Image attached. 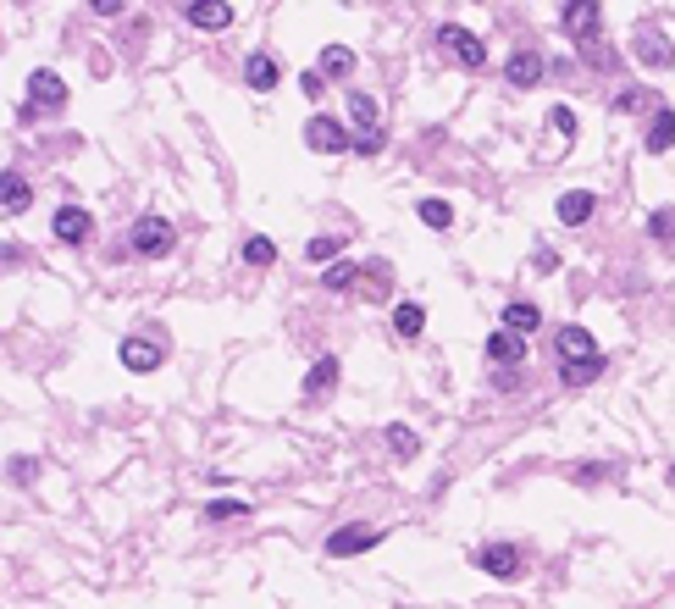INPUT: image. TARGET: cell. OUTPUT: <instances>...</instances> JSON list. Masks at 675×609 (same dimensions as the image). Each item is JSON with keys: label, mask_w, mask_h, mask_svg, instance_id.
Returning <instances> with one entry per match:
<instances>
[{"label": "cell", "mask_w": 675, "mask_h": 609, "mask_svg": "<svg viewBox=\"0 0 675 609\" xmlns=\"http://www.w3.org/2000/svg\"><path fill=\"white\" fill-rule=\"evenodd\" d=\"M438 45L443 50H449V56L454 61H460V67H482V61H487V50H482V39H476V34H465V28H454V23H443L438 28Z\"/></svg>", "instance_id": "obj_1"}, {"label": "cell", "mask_w": 675, "mask_h": 609, "mask_svg": "<svg viewBox=\"0 0 675 609\" xmlns=\"http://www.w3.org/2000/svg\"><path fill=\"white\" fill-rule=\"evenodd\" d=\"M133 250L139 255H166L172 250V222H166V216H139V222H133Z\"/></svg>", "instance_id": "obj_2"}, {"label": "cell", "mask_w": 675, "mask_h": 609, "mask_svg": "<svg viewBox=\"0 0 675 609\" xmlns=\"http://www.w3.org/2000/svg\"><path fill=\"white\" fill-rule=\"evenodd\" d=\"M56 106H67V84H61L56 72L39 67L34 78H28V111H56Z\"/></svg>", "instance_id": "obj_3"}, {"label": "cell", "mask_w": 675, "mask_h": 609, "mask_svg": "<svg viewBox=\"0 0 675 609\" xmlns=\"http://www.w3.org/2000/svg\"><path fill=\"white\" fill-rule=\"evenodd\" d=\"M559 355H565V366H587V360H598V344L587 327H559Z\"/></svg>", "instance_id": "obj_4"}, {"label": "cell", "mask_w": 675, "mask_h": 609, "mask_svg": "<svg viewBox=\"0 0 675 609\" xmlns=\"http://www.w3.org/2000/svg\"><path fill=\"white\" fill-rule=\"evenodd\" d=\"M305 144H310V150H327V156H338V150L349 144V133L338 128V122H327V117H310V122H305Z\"/></svg>", "instance_id": "obj_5"}, {"label": "cell", "mask_w": 675, "mask_h": 609, "mask_svg": "<svg viewBox=\"0 0 675 609\" xmlns=\"http://www.w3.org/2000/svg\"><path fill=\"white\" fill-rule=\"evenodd\" d=\"M504 78H510L515 89H532L537 78H543V56H537V50H515L510 67H504Z\"/></svg>", "instance_id": "obj_6"}, {"label": "cell", "mask_w": 675, "mask_h": 609, "mask_svg": "<svg viewBox=\"0 0 675 609\" xmlns=\"http://www.w3.org/2000/svg\"><path fill=\"white\" fill-rule=\"evenodd\" d=\"M50 227H56L61 244H83V239H89V211H78V205H61Z\"/></svg>", "instance_id": "obj_7"}, {"label": "cell", "mask_w": 675, "mask_h": 609, "mask_svg": "<svg viewBox=\"0 0 675 609\" xmlns=\"http://www.w3.org/2000/svg\"><path fill=\"white\" fill-rule=\"evenodd\" d=\"M244 78H249V89H277V78H283V67H277V56H266V50H255V56L244 61Z\"/></svg>", "instance_id": "obj_8"}, {"label": "cell", "mask_w": 675, "mask_h": 609, "mask_svg": "<svg viewBox=\"0 0 675 609\" xmlns=\"http://www.w3.org/2000/svg\"><path fill=\"white\" fill-rule=\"evenodd\" d=\"M161 355H166V349L144 344V338H128V344H122V366H128V371H155V366H161Z\"/></svg>", "instance_id": "obj_9"}, {"label": "cell", "mask_w": 675, "mask_h": 609, "mask_svg": "<svg viewBox=\"0 0 675 609\" xmlns=\"http://www.w3.org/2000/svg\"><path fill=\"white\" fill-rule=\"evenodd\" d=\"M183 17H189L194 28H205V34H216V28L233 23V6H205V0H194V6H183Z\"/></svg>", "instance_id": "obj_10"}, {"label": "cell", "mask_w": 675, "mask_h": 609, "mask_svg": "<svg viewBox=\"0 0 675 609\" xmlns=\"http://www.w3.org/2000/svg\"><path fill=\"white\" fill-rule=\"evenodd\" d=\"M593 194H587V189H570V194H559V222H565V227H581V222H587V216H593Z\"/></svg>", "instance_id": "obj_11"}, {"label": "cell", "mask_w": 675, "mask_h": 609, "mask_svg": "<svg viewBox=\"0 0 675 609\" xmlns=\"http://www.w3.org/2000/svg\"><path fill=\"white\" fill-rule=\"evenodd\" d=\"M377 543V532H366V526H344V532H332L327 538V554H355V549H371Z\"/></svg>", "instance_id": "obj_12"}, {"label": "cell", "mask_w": 675, "mask_h": 609, "mask_svg": "<svg viewBox=\"0 0 675 609\" xmlns=\"http://www.w3.org/2000/svg\"><path fill=\"white\" fill-rule=\"evenodd\" d=\"M0 205L6 211H28V183L17 172H0Z\"/></svg>", "instance_id": "obj_13"}, {"label": "cell", "mask_w": 675, "mask_h": 609, "mask_svg": "<svg viewBox=\"0 0 675 609\" xmlns=\"http://www.w3.org/2000/svg\"><path fill=\"white\" fill-rule=\"evenodd\" d=\"M421 327H427V311H421V305H393V333L399 338H415Z\"/></svg>", "instance_id": "obj_14"}, {"label": "cell", "mask_w": 675, "mask_h": 609, "mask_svg": "<svg viewBox=\"0 0 675 609\" xmlns=\"http://www.w3.org/2000/svg\"><path fill=\"white\" fill-rule=\"evenodd\" d=\"M521 338H515V333H493V338H487V360H504V366H515V360H521Z\"/></svg>", "instance_id": "obj_15"}, {"label": "cell", "mask_w": 675, "mask_h": 609, "mask_svg": "<svg viewBox=\"0 0 675 609\" xmlns=\"http://www.w3.org/2000/svg\"><path fill=\"white\" fill-rule=\"evenodd\" d=\"M476 565H482V571H498V576H515V571H521L515 549H482V554H476Z\"/></svg>", "instance_id": "obj_16"}, {"label": "cell", "mask_w": 675, "mask_h": 609, "mask_svg": "<svg viewBox=\"0 0 675 609\" xmlns=\"http://www.w3.org/2000/svg\"><path fill=\"white\" fill-rule=\"evenodd\" d=\"M349 117H355L360 133H366V128L382 133V128H377V100H371V95H349Z\"/></svg>", "instance_id": "obj_17"}, {"label": "cell", "mask_w": 675, "mask_h": 609, "mask_svg": "<svg viewBox=\"0 0 675 609\" xmlns=\"http://www.w3.org/2000/svg\"><path fill=\"white\" fill-rule=\"evenodd\" d=\"M332 377H338V360H316V366H310V377H305V394H327L332 388Z\"/></svg>", "instance_id": "obj_18"}, {"label": "cell", "mask_w": 675, "mask_h": 609, "mask_svg": "<svg viewBox=\"0 0 675 609\" xmlns=\"http://www.w3.org/2000/svg\"><path fill=\"white\" fill-rule=\"evenodd\" d=\"M537 322H543V316H537V305H521V299L504 311V327H515V333H532Z\"/></svg>", "instance_id": "obj_19"}, {"label": "cell", "mask_w": 675, "mask_h": 609, "mask_svg": "<svg viewBox=\"0 0 675 609\" xmlns=\"http://www.w3.org/2000/svg\"><path fill=\"white\" fill-rule=\"evenodd\" d=\"M321 67H327V72H332V78H344V72H349V67H355V56H349V50H344V45H332V50H321Z\"/></svg>", "instance_id": "obj_20"}, {"label": "cell", "mask_w": 675, "mask_h": 609, "mask_svg": "<svg viewBox=\"0 0 675 609\" xmlns=\"http://www.w3.org/2000/svg\"><path fill=\"white\" fill-rule=\"evenodd\" d=\"M272 255H277L272 239H261V233H255V239H244V261H249V266H266Z\"/></svg>", "instance_id": "obj_21"}, {"label": "cell", "mask_w": 675, "mask_h": 609, "mask_svg": "<svg viewBox=\"0 0 675 609\" xmlns=\"http://www.w3.org/2000/svg\"><path fill=\"white\" fill-rule=\"evenodd\" d=\"M421 222H427V227H449L454 211H449L443 200H421Z\"/></svg>", "instance_id": "obj_22"}, {"label": "cell", "mask_w": 675, "mask_h": 609, "mask_svg": "<svg viewBox=\"0 0 675 609\" xmlns=\"http://www.w3.org/2000/svg\"><path fill=\"white\" fill-rule=\"evenodd\" d=\"M338 250H344V239H310V250H305V255L321 266V261H338Z\"/></svg>", "instance_id": "obj_23"}, {"label": "cell", "mask_w": 675, "mask_h": 609, "mask_svg": "<svg viewBox=\"0 0 675 609\" xmlns=\"http://www.w3.org/2000/svg\"><path fill=\"white\" fill-rule=\"evenodd\" d=\"M670 139H675V111H664V117H659V128L648 133V150H664Z\"/></svg>", "instance_id": "obj_24"}, {"label": "cell", "mask_w": 675, "mask_h": 609, "mask_svg": "<svg viewBox=\"0 0 675 609\" xmlns=\"http://www.w3.org/2000/svg\"><path fill=\"white\" fill-rule=\"evenodd\" d=\"M388 449L393 454H415V449H421V438H415V432H404V427H393L388 432Z\"/></svg>", "instance_id": "obj_25"}, {"label": "cell", "mask_w": 675, "mask_h": 609, "mask_svg": "<svg viewBox=\"0 0 675 609\" xmlns=\"http://www.w3.org/2000/svg\"><path fill=\"white\" fill-rule=\"evenodd\" d=\"M205 515H211V521H227V515H244V504H238V499H216Z\"/></svg>", "instance_id": "obj_26"}, {"label": "cell", "mask_w": 675, "mask_h": 609, "mask_svg": "<svg viewBox=\"0 0 675 609\" xmlns=\"http://www.w3.org/2000/svg\"><path fill=\"white\" fill-rule=\"evenodd\" d=\"M565 17H570V23H576V28H587V23H593V17H598V6H565Z\"/></svg>", "instance_id": "obj_27"}, {"label": "cell", "mask_w": 675, "mask_h": 609, "mask_svg": "<svg viewBox=\"0 0 675 609\" xmlns=\"http://www.w3.org/2000/svg\"><path fill=\"white\" fill-rule=\"evenodd\" d=\"M349 283H355V266H332L327 272V288H349Z\"/></svg>", "instance_id": "obj_28"}, {"label": "cell", "mask_w": 675, "mask_h": 609, "mask_svg": "<svg viewBox=\"0 0 675 609\" xmlns=\"http://www.w3.org/2000/svg\"><path fill=\"white\" fill-rule=\"evenodd\" d=\"M631 106H653V95H642V89H631V95H620V111H631Z\"/></svg>", "instance_id": "obj_29"}, {"label": "cell", "mask_w": 675, "mask_h": 609, "mask_svg": "<svg viewBox=\"0 0 675 609\" xmlns=\"http://www.w3.org/2000/svg\"><path fill=\"white\" fill-rule=\"evenodd\" d=\"M554 128H559V133H576V117H570V106L554 111Z\"/></svg>", "instance_id": "obj_30"}, {"label": "cell", "mask_w": 675, "mask_h": 609, "mask_svg": "<svg viewBox=\"0 0 675 609\" xmlns=\"http://www.w3.org/2000/svg\"><path fill=\"white\" fill-rule=\"evenodd\" d=\"M653 233H675V216H653Z\"/></svg>", "instance_id": "obj_31"}, {"label": "cell", "mask_w": 675, "mask_h": 609, "mask_svg": "<svg viewBox=\"0 0 675 609\" xmlns=\"http://www.w3.org/2000/svg\"><path fill=\"white\" fill-rule=\"evenodd\" d=\"M670 477H675V471H670Z\"/></svg>", "instance_id": "obj_32"}]
</instances>
